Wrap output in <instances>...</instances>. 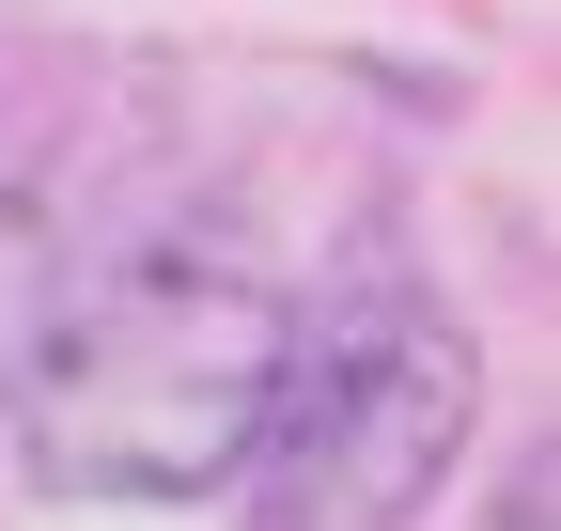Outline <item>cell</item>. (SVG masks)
<instances>
[{
  "label": "cell",
  "instance_id": "cell-1",
  "mask_svg": "<svg viewBox=\"0 0 561 531\" xmlns=\"http://www.w3.org/2000/svg\"><path fill=\"white\" fill-rule=\"evenodd\" d=\"M280 391H297V313L250 266L140 250L125 282L62 297L47 360L16 391V470L47 500H203L234 485Z\"/></svg>",
  "mask_w": 561,
  "mask_h": 531
},
{
  "label": "cell",
  "instance_id": "cell-2",
  "mask_svg": "<svg viewBox=\"0 0 561 531\" xmlns=\"http://www.w3.org/2000/svg\"><path fill=\"white\" fill-rule=\"evenodd\" d=\"M468 407H483V360L453 313L343 328L328 360H297V391H280V422L250 453V531H405L453 485Z\"/></svg>",
  "mask_w": 561,
  "mask_h": 531
},
{
  "label": "cell",
  "instance_id": "cell-3",
  "mask_svg": "<svg viewBox=\"0 0 561 531\" xmlns=\"http://www.w3.org/2000/svg\"><path fill=\"white\" fill-rule=\"evenodd\" d=\"M47 328H62V235L32 188H0V438H16V391L47 360Z\"/></svg>",
  "mask_w": 561,
  "mask_h": 531
}]
</instances>
